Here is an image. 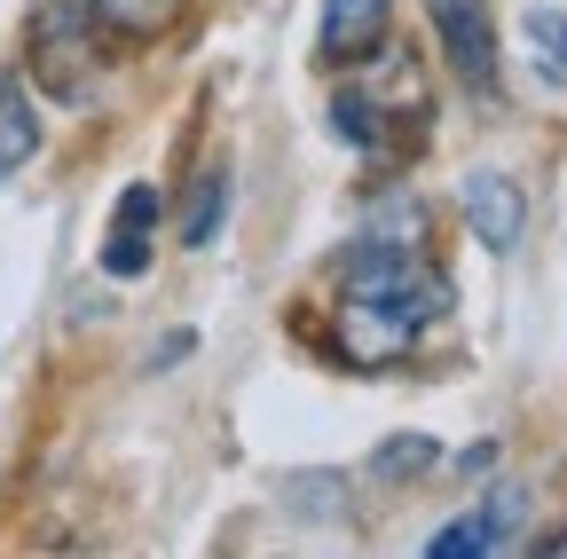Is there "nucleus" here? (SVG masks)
Here are the masks:
<instances>
[{"label":"nucleus","instance_id":"obj_10","mask_svg":"<svg viewBox=\"0 0 567 559\" xmlns=\"http://www.w3.org/2000/svg\"><path fill=\"white\" fill-rule=\"evenodd\" d=\"M425 465H434V442L425 434H402L394 449H379V473H425Z\"/></svg>","mask_w":567,"mask_h":559},{"label":"nucleus","instance_id":"obj_6","mask_svg":"<svg viewBox=\"0 0 567 559\" xmlns=\"http://www.w3.org/2000/svg\"><path fill=\"white\" fill-rule=\"evenodd\" d=\"M32 151H40V118H32L17 80H0V174H17Z\"/></svg>","mask_w":567,"mask_h":559},{"label":"nucleus","instance_id":"obj_8","mask_svg":"<svg viewBox=\"0 0 567 559\" xmlns=\"http://www.w3.org/2000/svg\"><path fill=\"white\" fill-rule=\"evenodd\" d=\"M221 197H229V174H221V166H205V182H197L189 205H182V245H189V252L213 245V229H221Z\"/></svg>","mask_w":567,"mask_h":559},{"label":"nucleus","instance_id":"obj_5","mask_svg":"<svg viewBox=\"0 0 567 559\" xmlns=\"http://www.w3.org/2000/svg\"><path fill=\"white\" fill-rule=\"evenodd\" d=\"M394 80H402V111L425 118V87H417V72H410V55H394ZM331 118H339L347 143H386V126H394V111H386L379 95H363V87H347Z\"/></svg>","mask_w":567,"mask_h":559},{"label":"nucleus","instance_id":"obj_11","mask_svg":"<svg viewBox=\"0 0 567 559\" xmlns=\"http://www.w3.org/2000/svg\"><path fill=\"white\" fill-rule=\"evenodd\" d=\"M544 551H567V536H551V544H544Z\"/></svg>","mask_w":567,"mask_h":559},{"label":"nucleus","instance_id":"obj_7","mask_svg":"<svg viewBox=\"0 0 567 559\" xmlns=\"http://www.w3.org/2000/svg\"><path fill=\"white\" fill-rule=\"evenodd\" d=\"M528 55H536V72H544V87H567V17L559 9H528Z\"/></svg>","mask_w":567,"mask_h":559},{"label":"nucleus","instance_id":"obj_2","mask_svg":"<svg viewBox=\"0 0 567 559\" xmlns=\"http://www.w3.org/2000/svg\"><path fill=\"white\" fill-rule=\"evenodd\" d=\"M465 221H473V237L488 245V252H513L520 245V229H528V197H520V182L513 174H465Z\"/></svg>","mask_w":567,"mask_h":559},{"label":"nucleus","instance_id":"obj_3","mask_svg":"<svg viewBox=\"0 0 567 559\" xmlns=\"http://www.w3.org/2000/svg\"><path fill=\"white\" fill-rule=\"evenodd\" d=\"M151 237H158V189L134 182L111 205V237H103V276H142L151 268Z\"/></svg>","mask_w":567,"mask_h":559},{"label":"nucleus","instance_id":"obj_4","mask_svg":"<svg viewBox=\"0 0 567 559\" xmlns=\"http://www.w3.org/2000/svg\"><path fill=\"white\" fill-rule=\"evenodd\" d=\"M386 24H394V0H323V63H363L371 48H386Z\"/></svg>","mask_w":567,"mask_h":559},{"label":"nucleus","instance_id":"obj_9","mask_svg":"<svg viewBox=\"0 0 567 559\" xmlns=\"http://www.w3.org/2000/svg\"><path fill=\"white\" fill-rule=\"evenodd\" d=\"M95 9H103V24H118V32H158L174 0H95Z\"/></svg>","mask_w":567,"mask_h":559},{"label":"nucleus","instance_id":"obj_1","mask_svg":"<svg viewBox=\"0 0 567 559\" xmlns=\"http://www.w3.org/2000/svg\"><path fill=\"white\" fill-rule=\"evenodd\" d=\"M442 48H450V72L473 95H496V24H488V0H425Z\"/></svg>","mask_w":567,"mask_h":559}]
</instances>
